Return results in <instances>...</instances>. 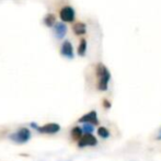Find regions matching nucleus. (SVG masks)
I'll return each instance as SVG.
<instances>
[{
    "instance_id": "obj_1",
    "label": "nucleus",
    "mask_w": 161,
    "mask_h": 161,
    "mask_svg": "<svg viewBox=\"0 0 161 161\" xmlns=\"http://www.w3.org/2000/svg\"><path fill=\"white\" fill-rule=\"evenodd\" d=\"M96 75H97V88L100 91H106L108 88V82L111 79L110 70L106 68L105 65L99 63L96 66Z\"/></svg>"
},
{
    "instance_id": "obj_2",
    "label": "nucleus",
    "mask_w": 161,
    "mask_h": 161,
    "mask_svg": "<svg viewBox=\"0 0 161 161\" xmlns=\"http://www.w3.org/2000/svg\"><path fill=\"white\" fill-rule=\"evenodd\" d=\"M9 138H10L12 142H17V144H25L26 142L30 140L31 131H30V129L26 127H21L18 131L10 134Z\"/></svg>"
},
{
    "instance_id": "obj_3",
    "label": "nucleus",
    "mask_w": 161,
    "mask_h": 161,
    "mask_svg": "<svg viewBox=\"0 0 161 161\" xmlns=\"http://www.w3.org/2000/svg\"><path fill=\"white\" fill-rule=\"evenodd\" d=\"M59 17L64 23L65 22H74L75 18H76V12H75V10H74L72 7L66 6V7H64V8L60 9Z\"/></svg>"
},
{
    "instance_id": "obj_4",
    "label": "nucleus",
    "mask_w": 161,
    "mask_h": 161,
    "mask_svg": "<svg viewBox=\"0 0 161 161\" xmlns=\"http://www.w3.org/2000/svg\"><path fill=\"white\" fill-rule=\"evenodd\" d=\"M97 145V139L92 134H85L78 142L79 148H85V147H94Z\"/></svg>"
},
{
    "instance_id": "obj_5",
    "label": "nucleus",
    "mask_w": 161,
    "mask_h": 161,
    "mask_svg": "<svg viewBox=\"0 0 161 161\" xmlns=\"http://www.w3.org/2000/svg\"><path fill=\"white\" fill-rule=\"evenodd\" d=\"M79 123L82 124H91V125L96 126L99 125V119H97V113L96 111H90L87 114L82 115L80 119H78Z\"/></svg>"
},
{
    "instance_id": "obj_6",
    "label": "nucleus",
    "mask_w": 161,
    "mask_h": 161,
    "mask_svg": "<svg viewBox=\"0 0 161 161\" xmlns=\"http://www.w3.org/2000/svg\"><path fill=\"white\" fill-rule=\"evenodd\" d=\"M60 54H62V56H64L65 58H68V59H72V58L75 57L74 47H72V44L69 41H64V42L62 43Z\"/></svg>"
},
{
    "instance_id": "obj_7",
    "label": "nucleus",
    "mask_w": 161,
    "mask_h": 161,
    "mask_svg": "<svg viewBox=\"0 0 161 161\" xmlns=\"http://www.w3.org/2000/svg\"><path fill=\"white\" fill-rule=\"evenodd\" d=\"M60 130V125L57 123H48L38 127L37 131L41 134H56Z\"/></svg>"
},
{
    "instance_id": "obj_8",
    "label": "nucleus",
    "mask_w": 161,
    "mask_h": 161,
    "mask_svg": "<svg viewBox=\"0 0 161 161\" xmlns=\"http://www.w3.org/2000/svg\"><path fill=\"white\" fill-rule=\"evenodd\" d=\"M54 34H55L56 38L57 40H63L67 34V25L64 22H57V23L54 25Z\"/></svg>"
},
{
    "instance_id": "obj_9",
    "label": "nucleus",
    "mask_w": 161,
    "mask_h": 161,
    "mask_svg": "<svg viewBox=\"0 0 161 161\" xmlns=\"http://www.w3.org/2000/svg\"><path fill=\"white\" fill-rule=\"evenodd\" d=\"M72 31L76 35H83L87 32V26L82 22H77L72 25Z\"/></svg>"
},
{
    "instance_id": "obj_10",
    "label": "nucleus",
    "mask_w": 161,
    "mask_h": 161,
    "mask_svg": "<svg viewBox=\"0 0 161 161\" xmlns=\"http://www.w3.org/2000/svg\"><path fill=\"white\" fill-rule=\"evenodd\" d=\"M70 134H71L72 139H74V140H77V142H79V140L81 139V137H82V136L85 135V133H83L82 128L79 127V126H75V127L71 129Z\"/></svg>"
},
{
    "instance_id": "obj_11",
    "label": "nucleus",
    "mask_w": 161,
    "mask_h": 161,
    "mask_svg": "<svg viewBox=\"0 0 161 161\" xmlns=\"http://www.w3.org/2000/svg\"><path fill=\"white\" fill-rule=\"evenodd\" d=\"M43 23H44L47 28H54V25L57 23V22H56V17L53 13H48V14H46V17L44 18V20H43Z\"/></svg>"
},
{
    "instance_id": "obj_12",
    "label": "nucleus",
    "mask_w": 161,
    "mask_h": 161,
    "mask_svg": "<svg viewBox=\"0 0 161 161\" xmlns=\"http://www.w3.org/2000/svg\"><path fill=\"white\" fill-rule=\"evenodd\" d=\"M77 53H78L79 56H85L86 53H87V41H86L85 38H82V40L80 41V43H79Z\"/></svg>"
},
{
    "instance_id": "obj_13",
    "label": "nucleus",
    "mask_w": 161,
    "mask_h": 161,
    "mask_svg": "<svg viewBox=\"0 0 161 161\" xmlns=\"http://www.w3.org/2000/svg\"><path fill=\"white\" fill-rule=\"evenodd\" d=\"M97 135H99L101 138H103V139H106V138L110 137V130H108L106 127L100 126V127L97 128Z\"/></svg>"
},
{
    "instance_id": "obj_14",
    "label": "nucleus",
    "mask_w": 161,
    "mask_h": 161,
    "mask_svg": "<svg viewBox=\"0 0 161 161\" xmlns=\"http://www.w3.org/2000/svg\"><path fill=\"white\" fill-rule=\"evenodd\" d=\"M81 128H82L85 134H92L94 130V126L91 125V124H83V126Z\"/></svg>"
},
{
    "instance_id": "obj_15",
    "label": "nucleus",
    "mask_w": 161,
    "mask_h": 161,
    "mask_svg": "<svg viewBox=\"0 0 161 161\" xmlns=\"http://www.w3.org/2000/svg\"><path fill=\"white\" fill-rule=\"evenodd\" d=\"M102 104H103V108H111V106H112V104H111V102L108 101V99H104L103 100V102H102Z\"/></svg>"
},
{
    "instance_id": "obj_16",
    "label": "nucleus",
    "mask_w": 161,
    "mask_h": 161,
    "mask_svg": "<svg viewBox=\"0 0 161 161\" xmlns=\"http://www.w3.org/2000/svg\"><path fill=\"white\" fill-rule=\"evenodd\" d=\"M30 125H31V127L35 128L36 130H37V129H38V127H40V126H37V124H36V123H31Z\"/></svg>"
},
{
    "instance_id": "obj_17",
    "label": "nucleus",
    "mask_w": 161,
    "mask_h": 161,
    "mask_svg": "<svg viewBox=\"0 0 161 161\" xmlns=\"http://www.w3.org/2000/svg\"><path fill=\"white\" fill-rule=\"evenodd\" d=\"M157 139L158 140H161V129H160V131H159V135L157 136Z\"/></svg>"
}]
</instances>
